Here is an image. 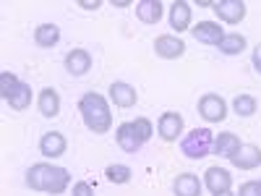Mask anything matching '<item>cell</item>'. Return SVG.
<instances>
[{
  "instance_id": "1f68e13d",
  "label": "cell",
  "mask_w": 261,
  "mask_h": 196,
  "mask_svg": "<svg viewBox=\"0 0 261 196\" xmlns=\"http://www.w3.org/2000/svg\"><path fill=\"white\" fill-rule=\"evenodd\" d=\"M199 6L201 8H214V3H209V0H199Z\"/></svg>"
},
{
  "instance_id": "cb8c5ba5",
  "label": "cell",
  "mask_w": 261,
  "mask_h": 196,
  "mask_svg": "<svg viewBox=\"0 0 261 196\" xmlns=\"http://www.w3.org/2000/svg\"><path fill=\"white\" fill-rule=\"evenodd\" d=\"M105 176H107V181H110V183L123 186V183H128V181H130V176H134V170H130L128 165L115 162V165H110V167L105 170Z\"/></svg>"
},
{
  "instance_id": "d6a6232c",
  "label": "cell",
  "mask_w": 261,
  "mask_h": 196,
  "mask_svg": "<svg viewBox=\"0 0 261 196\" xmlns=\"http://www.w3.org/2000/svg\"><path fill=\"white\" fill-rule=\"evenodd\" d=\"M217 196H238V193H232V191H225V193H217Z\"/></svg>"
},
{
  "instance_id": "d4e9b609",
  "label": "cell",
  "mask_w": 261,
  "mask_h": 196,
  "mask_svg": "<svg viewBox=\"0 0 261 196\" xmlns=\"http://www.w3.org/2000/svg\"><path fill=\"white\" fill-rule=\"evenodd\" d=\"M18 84H21V81H18V76H16V74H11V71H3V74H0V97H3V100H8V94L16 89Z\"/></svg>"
},
{
  "instance_id": "83f0119b",
  "label": "cell",
  "mask_w": 261,
  "mask_h": 196,
  "mask_svg": "<svg viewBox=\"0 0 261 196\" xmlns=\"http://www.w3.org/2000/svg\"><path fill=\"white\" fill-rule=\"evenodd\" d=\"M73 196H94V188H92V183H86V181H79V183H73Z\"/></svg>"
},
{
  "instance_id": "4316f807",
  "label": "cell",
  "mask_w": 261,
  "mask_h": 196,
  "mask_svg": "<svg viewBox=\"0 0 261 196\" xmlns=\"http://www.w3.org/2000/svg\"><path fill=\"white\" fill-rule=\"evenodd\" d=\"M238 196H261V183L258 181H246L238 191Z\"/></svg>"
},
{
  "instance_id": "4fadbf2b",
  "label": "cell",
  "mask_w": 261,
  "mask_h": 196,
  "mask_svg": "<svg viewBox=\"0 0 261 196\" xmlns=\"http://www.w3.org/2000/svg\"><path fill=\"white\" fill-rule=\"evenodd\" d=\"M238 170H256L261 165V149L256 144H241V149L230 160Z\"/></svg>"
},
{
  "instance_id": "5bb4252c",
  "label": "cell",
  "mask_w": 261,
  "mask_h": 196,
  "mask_svg": "<svg viewBox=\"0 0 261 196\" xmlns=\"http://www.w3.org/2000/svg\"><path fill=\"white\" fill-rule=\"evenodd\" d=\"M157 128H160V136H162L165 141H175V139L183 134V115H180V113L167 110V113H162V115H160Z\"/></svg>"
},
{
  "instance_id": "f1b7e54d",
  "label": "cell",
  "mask_w": 261,
  "mask_h": 196,
  "mask_svg": "<svg viewBox=\"0 0 261 196\" xmlns=\"http://www.w3.org/2000/svg\"><path fill=\"white\" fill-rule=\"evenodd\" d=\"M251 63H253V68H256V74H261V42L253 47V55H251Z\"/></svg>"
},
{
  "instance_id": "f546056e",
  "label": "cell",
  "mask_w": 261,
  "mask_h": 196,
  "mask_svg": "<svg viewBox=\"0 0 261 196\" xmlns=\"http://www.w3.org/2000/svg\"><path fill=\"white\" fill-rule=\"evenodd\" d=\"M79 6H81V8H86V11H94V8H99L102 3H99V0H94V3H92V0H81Z\"/></svg>"
},
{
  "instance_id": "52a82bcc",
  "label": "cell",
  "mask_w": 261,
  "mask_h": 196,
  "mask_svg": "<svg viewBox=\"0 0 261 196\" xmlns=\"http://www.w3.org/2000/svg\"><path fill=\"white\" fill-rule=\"evenodd\" d=\"M191 32H193L196 42H201V45L220 47V42L225 39V29L217 24V21H199V24H196Z\"/></svg>"
},
{
  "instance_id": "836d02e7",
  "label": "cell",
  "mask_w": 261,
  "mask_h": 196,
  "mask_svg": "<svg viewBox=\"0 0 261 196\" xmlns=\"http://www.w3.org/2000/svg\"><path fill=\"white\" fill-rule=\"evenodd\" d=\"M258 183H261V181H258Z\"/></svg>"
},
{
  "instance_id": "ac0fdd59",
  "label": "cell",
  "mask_w": 261,
  "mask_h": 196,
  "mask_svg": "<svg viewBox=\"0 0 261 196\" xmlns=\"http://www.w3.org/2000/svg\"><path fill=\"white\" fill-rule=\"evenodd\" d=\"M162 3L160 0H141V3H136V16L141 24H160V18H162Z\"/></svg>"
},
{
  "instance_id": "2e32d148",
  "label": "cell",
  "mask_w": 261,
  "mask_h": 196,
  "mask_svg": "<svg viewBox=\"0 0 261 196\" xmlns=\"http://www.w3.org/2000/svg\"><path fill=\"white\" fill-rule=\"evenodd\" d=\"M170 27L175 29L178 34L191 27V6H188V3H183V0H175V3L170 6Z\"/></svg>"
},
{
  "instance_id": "8fae6325",
  "label": "cell",
  "mask_w": 261,
  "mask_h": 196,
  "mask_svg": "<svg viewBox=\"0 0 261 196\" xmlns=\"http://www.w3.org/2000/svg\"><path fill=\"white\" fill-rule=\"evenodd\" d=\"M65 71H68L71 76H84L92 71V55L89 50L84 47H73L68 55H65Z\"/></svg>"
},
{
  "instance_id": "603a6c76",
  "label": "cell",
  "mask_w": 261,
  "mask_h": 196,
  "mask_svg": "<svg viewBox=\"0 0 261 196\" xmlns=\"http://www.w3.org/2000/svg\"><path fill=\"white\" fill-rule=\"evenodd\" d=\"M256 107H258V102H256V97H251V94H238V97L232 100V110L241 115V118H251V115L256 113Z\"/></svg>"
},
{
  "instance_id": "277c9868",
  "label": "cell",
  "mask_w": 261,
  "mask_h": 196,
  "mask_svg": "<svg viewBox=\"0 0 261 196\" xmlns=\"http://www.w3.org/2000/svg\"><path fill=\"white\" fill-rule=\"evenodd\" d=\"M199 115L206 123H220L227 118V102L220 94H204L199 100Z\"/></svg>"
},
{
  "instance_id": "3957f363",
  "label": "cell",
  "mask_w": 261,
  "mask_h": 196,
  "mask_svg": "<svg viewBox=\"0 0 261 196\" xmlns=\"http://www.w3.org/2000/svg\"><path fill=\"white\" fill-rule=\"evenodd\" d=\"M212 149H214V134L209 128H193L180 139V152L188 160H201L212 155Z\"/></svg>"
},
{
  "instance_id": "7a4b0ae2",
  "label": "cell",
  "mask_w": 261,
  "mask_h": 196,
  "mask_svg": "<svg viewBox=\"0 0 261 196\" xmlns=\"http://www.w3.org/2000/svg\"><path fill=\"white\" fill-rule=\"evenodd\" d=\"M79 113L84 118V126L92 131V134H107L113 128V113L107 100L97 92H86L79 100Z\"/></svg>"
},
{
  "instance_id": "7c38bea8",
  "label": "cell",
  "mask_w": 261,
  "mask_h": 196,
  "mask_svg": "<svg viewBox=\"0 0 261 196\" xmlns=\"http://www.w3.org/2000/svg\"><path fill=\"white\" fill-rule=\"evenodd\" d=\"M110 100L115 107H123L125 110V107H134L139 102V92L128 81H113L110 84Z\"/></svg>"
},
{
  "instance_id": "5b68a950",
  "label": "cell",
  "mask_w": 261,
  "mask_h": 196,
  "mask_svg": "<svg viewBox=\"0 0 261 196\" xmlns=\"http://www.w3.org/2000/svg\"><path fill=\"white\" fill-rule=\"evenodd\" d=\"M154 53L165 60H178L186 53V42L178 34H160L154 39Z\"/></svg>"
},
{
  "instance_id": "9c48e42d",
  "label": "cell",
  "mask_w": 261,
  "mask_h": 196,
  "mask_svg": "<svg viewBox=\"0 0 261 196\" xmlns=\"http://www.w3.org/2000/svg\"><path fill=\"white\" fill-rule=\"evenodd\" d=\"M65 149H68V141H65L63 134H58V131H47V134H42V139H39V152H42L45 157L58 160V157L65 155Z\"/></svg>"
},
{
  "instance_id": "9a60e30c",
  "label": "cell",
  "mask_w": 261,
  "mask_h": 196,
  "mask_svg": "<svg viewBox=\"0 0 261 196\" xmlns=\"http://www.w3.org/2000/svg\"><path fill=\"white\" fill-rule=\"evenodd\" d=\"M37 107L45 118H55L60 113V94L53 89V86H45L37 97Z\"/></svg>"
},
{
  "instance_id": "ffe728a7",
  "label": "cell",
  "mask_w": 261,
  "mask_h": 196,
  "mask_svg": "<svg viewBox=\"0 0 261 196\" xmlns=\"http://www.w3.org/2000/svg\"><path fill=\"white\" fill-rule=\"evenodd\" d=\"M34 42L39 47H55L60 42V27L58 24H39L34 29Z\"/></svg>"
},
{
  "instance_id": "4dcf8cb0",
  "label": "cell",
  "mask_w": 261,
  "mask_h": 196,
  "mask_svg": "<svg viewBox=\"0 0 261 196\" xmlns=\"http://www.w3.org/2000/svg\"><path fill=\"white\" fill-rule=\"evenodd\" d=\"M113 6H115V8H128L130 3H128V0H118V3H113Z\"/></svg>"
},
{
  "instance_id": "30bf717a",
  "label": "cell",
  "mask_w": 261,
  "mask_h": 196,
  "mask_svg": "<svg viewBox=\"0 0 261 196\" xmlns=\"http://www.w3.org/2000/svg\"><path fill=\"white\" fill-rule=\"evenodd\" d=\"M115 141H118V146H120L123 152H128V155H136V152L144 146V141H141V136L136 134L134 123H120V126L115 128Z\"/></svg>"
},
{
  "instance_id": "ba28073f",
  "label": "cell",
  "mask_w": 261,
  "mask_h": 196,
  "mask_svg": "<svg viewBox=\"0 0 261 196\" xmlns=\"http://www.w3.org/2000/svg\"><path fill=\"white\" fill-rule=\"evenodd\" d=\"M204 186L212 191V196L225 193V191H230V188H232V176H230V173H227L225 167L214 165V167H209V170L204 173Z\"/></svg>"
},
{
  "instance_id": "6da1fadb",
  "label": "cell",
  "mask_w": 261,
  "mask_h": 196,
  "mask_svg": "<svg viewBox=\"0 0 261 196\" xmlns=\"http://www.w3.org/2000/svg\"><path fill=\"white\" fill-rule=\"evenodd\" d=\"M71 183V173L65 167H55V165H47V162H37L27 170V186L32 191H45V193H65Z\"/></svg>"
},
{
  "instance_id": "7402d4cb",
  "label": "cell",
  "mask_w": 261,
  "mask_h": 196,
  "mask_svg": "<svg viewBox=\"0 0 261 196\" xmlns=\"http://www.w3.org/2000/svg\"><path fill=\"white\" fill-rule=\"evenodd\" d=\"M246 45H248L246 37L232 32V34H225V39L220 42V53H225V55H241L246 50Z\"/></svg>"
},
{
  "instance_id": "44dd1931",
  "label": "cell",
  "mask_w": 261,
  "mask_h": 196,
  "mask_svg": "<svg viewBox=\"0 0 261 196\" xmlns=\"http://www.w3.org/2000/svg\"><path fill=\"white\" fill-rule=\"evenodd\" d=\"M6 102L11 105V110H27V107L32 105V86L21 81V84L16 86V89L8 94V100H6Z\"/></svg>"
},
{
  "instance_id": "484cf974",
  "label": "cell",
  "mask_w": 261,
  "mask_h": 196,
  "mask_svg": "<svg viewBox=\"0 0 261 196\" xmlns=\"http://www.w3.org/2000/svg\"><path fill=\"white\" fill-rule=\"evenodd\" d=\"M130 123H134V128H136V134L141 136V141H149L151 134H154V128H151V120L149 118H136V120H130Z\"/></svg>"
},
{
  "instance_id": "e0dca14e",
  "label": "cell",
  "mask_w": 261,
  "mask_h": 196,
  "mask_svg": "<svg viewBox=\"0 0 261 196\" xmlns=\"http://www.w3.org/2000/svg\"><path fill=\"white\" fill-rule=\"evenodd\" d=\"M201 181L199 176H193V173H183V176L175 178V183H172V191H175V196H201Z\"/></svg>"
},
{
  "instance_id": "d6986e66",
  "label": "cell",
  "mask_w": 261,
  "mask_h": 196,
  "mask_svg": "<svg viewBox=\"0 0 261 196\" xmlns=\"http://www.w3.org/2000/svg\"><path fill=\"white\" fill-rule=\"evenodd\" d=\"M241 149V139H238L232 131H225L214 139V155L217 157H225V160H232V155Z\"/></svg>"
},
{
  "instance_id": "8992f818",
  "label": "cell",
  "mask_w": 261,
  "mask_h": 196,
  "mask_svg": "<svg viewBox=\"0 0 261 196\" xmlns=\"http://www.w3.org/2000/svg\"><path fill=\"white\" fill-rule=\"evenodd\" d=\"M214 13L220 16V21H225V24H241L246 18V3L243 0H217Z\"/></svg>"
}]
</instances>
